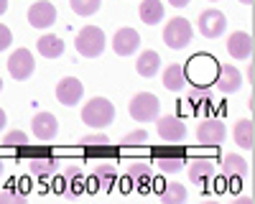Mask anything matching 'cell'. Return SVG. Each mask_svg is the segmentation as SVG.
I'll return each mask as SVG.
<instances>
[{"label":"cell","instance_id":"obj_1","mask_svg":"<svg viewBox=\"0 0 255 204\" xmlns=\"http://www.w3.org/2000/svg\"><path fill=\"white\" fill-rule=\"evenodd\" d=\"M82 120H84V125L105 128L115 120V105L105 97H92L87 105L82 107Z\"/></svg>","mask_w":255,"mask_h":204},{"label":"cell","instance_id":"obj_2","mask_svg":"<svg viewBox=\"0 0 255 204\" xmlns=\"http://www.w3.org/2000/svg\"><path fill=\"white\" fill-rule=\"evenodd\" d=\"M128 112L138 122H153L158 120V112H161V100L151 92H138L130 100V105H128Z\"/></svg>","mask_w":255,"mask_h":204},{"label":"cell","instance_id":"obj_3","mask_svg":"<svg viewBox=\"0 0 255 204\" xmlns=\"http://www.w3.org/2000/svg\"><path fill=\"white\" fill-rule=\"evenodd\" d=\"M77 51L87 59H97L102 51H105V44H108V38H105L102 28L97 26H84L79 33H77Z\"/></svg>","mask_w":255,"mask_h":204},{"label":"cell","instance_id":"obj_4","mask_svg":"<svg viewBox=\"0 0 255 204\" xmlns=\"http://www.w3.org/2000/svg\"><path fill=\"white\" fill-rule=\"evenodd\" d=\"M227 138V128L220 117H204L197 125V140L202 143L204 148H217L220 143Z\"/></svg>","mask_w":255,"mask_h":204},{"label":"cell","instance_id":"obj_5","mask_svg":"<svg viewBox=\"0 0 255 204\" xmlns=\"http://www.w3.org/2000/svg\"><path fill=\"white\" fill-rule=\"evenodd\" d=\"M186 151L179 148V146H168V148H158L153 151V163L163 171V174H179L184 166H186Z\"/></svg>","mask_w":255,"mask_h":204},{"label":"cell","instance_id":"obj_6","mask_svg":"<svg viewBox=\"0 0 255 204\" xmlns=\"http://www.w3.org/2000/svg\"><path fill=\"white\" fill-rule=\"evenodd\" d=\"M189 41H191V23L189 20L186 18H171L168 20L166 28H163V44L168 49L179 51L189 44Z\"/></svg>","mask_w":255,"mask_h":204},{"label":"cell","instance_id":"obj_7","mask_svg":"<svg viewBox=\"0 0 255 204\" xmlns=\"http://www.w3.org/2000/svg\"><path fill=\"white\" fill-rule=\"evenodd\" d=\"M33 69H36V61H33V54H31L28 49H15V51L10 54V59H8V72H10L13 79L23 82V79H28V77L33 74Z\"/></svg>","mask_w":255,"mask_h":204},{"label":"cell","instance_id":"obj_8","mask_svg":"<svg viewBox=\"0 0 255 204\" xmlns=\"http://www.w3.org/2000/svg\"><path fill=\"white\" fill-rule=\"evenodd\" d=\"M197 23H199L202 36H207V38H220V36L225 33V28H227V18H225L222 10L209 8V10H204V13L199 15Z\"/></svg>","mask_w":255,"mask_h":204},{"label":"cell","instance_id":"obj_9","mask_svg":"<svg viewBox=\"0 0 255 204\" xmlns=\"http://www.w3.org/2000/svg\"><path fill=\"white\" fill-rule=\"evenodd\" d=\"M156 122H158L156 130H158L161 140H166V143H181V140L186 138V125H184L181 117H176V115H163V117H158Z\"/></svg>","mask_w":255,"mask_h":204},{"label":"cell","instance_id":"obj_10","mask_svg":"<svg viewBox=\"0 0 255 204\" xmlns=\"http://www.w3.org/2000/svg\"><path fill=\"white\" fill-rule=\"evenodd\" d=\"M84 95V85L77 77H64L59 85H56V100L61 102L64 107H74L77 102Z\"/></svg>","mask_w":255,"mask_h":204},{"label":"cell","instance_id":"obj_11","mask_svg":"<svg viewBox=\"0 0 255 204\" xmlns=\"http://www.w3.org/2000/svg\"><path fill=\"white\" fill-rule=\"evenodd\" d=\"M215 85L220 92L230 95V92H238L243 87V74L238 67H232V64H220L217 61V77H215Z\"/></svg>","mask_w":255,"mask_h":204},{"label":"cell","instance_id":"obj_12","mask_svg":"<svg viewBox=\"0 0 255 204\" xmlns=\"http://www.w3.org/2000/svg\"><path fill=\"white\" fill-rule=\"evenodd\" d=\"M186 166H189L191 184H197V187H207V184H212L215 171H217V163L209 161V158H191V163L186 161Z\"/></svg>","mask_w":255,"mask_h":204},{"label":"cell","instance_id":"obj_13","mask_svg":"<svg viewBox=\"0 0 255 204\" xmlns=\"http://www.w3.org/2000/svg\"><path fill=\"white\" fill-rule=\"evenodd\" d=\"M31 128L38 140H54L59 135V120L54 112H36L31 120Z\"/></svg>","mask_w":255,"mask_h":204},{"label":"cell","instance_id":"obj_14","mask_svg":"<svg viewBox=\"0 0 255 204\" xmlns=\"http://www.w3.org/2000/svg\"><path fill=\"white\" fill-rule=\"evenodd\" d=\"M54 20H56V8L49 0H38L28 8V23L33 28H49L54 26Z\"/></svg>","mask_w":255,"mask_h":204},{"label":"cell","instance_id":"obj_15","mask_svg":"<svg viewBox=\"0 0 255 204\" xmlns=\"http://www.w3.org/2000/svg\"><path fill=\"white\" fill-rule=\"evenodd\" d=\"M138 46H140V33L135 28H120L113 36V51L118 56H130L138 51Z\"/></svg>","mask_w":255,"mask_h":204},{"label":"cell","instance_id":"obj_16","mask_svg":"<svg viewBox=\"0 0 255 204\" xmlns=\"http://www.w3.org/2000/svg\"><path fill=\"white\" fill-rule=\"evenodd\" d=\"M56 158L54 156H49V153H36V156H31L28 158V171L36 176V179H41V181H49L54 174H56Z\"/></svg>","mask_w":255,"mask_h":204},{"label":"cell","instance_id":"obj_17","mask_svg":"<svg viewBox=\"0 0 255 204\" xmlns=\"http://www.w3.org/2000/svg\"><path fill=\"white\" fill-rule=\"evenodd\" d=\"M220 171L230 181H243V179H248V161L243 156H238V153H230V156L222 158Z\"/></svg>","mask_w":255,"mask_h":204},{"label":"cell","instance_id":"obj_18","mask_svg":"<svg viewBox=\"0 0 255 204\" xmlns=\"http://www.w3.org/2000/svg\"><path fill=\"white\" fill-rule=\"evenodd\" d=\"M227 54L232 59H250L253 54V36L245 33V31H235L230 38H227Z\"/></svg>","mask_w":255,"mask_h":204},{"label":"cell","instance_id":"obj_19","mask_svg":"<svg viewBox=\"0 0 255 204\" xmlns=\"http://www.w3.org/2000/svg\"><path fill=\"white\" fill-rule=\"evenodd\" d=\"M186 102H189V107L191 112H197V115H209L212 112V92L207 87H191V92L186 95Z\"/></svg>","mask_w":255,"mask_h":204},{"label":"cell","instance_id":"obj_20","mask_svg":"<svg viewBox=\"0 0 255 204\" xmlns=\"http://www.w3.org/2000/svg\"><path fill=\"white\" fill-rule=\"evenodd\" d=\"M128 181H130L138 192H148L151 189V181H153L151 166H145V163H133V166L128 169Z\"/></svg>","mask_w":255,"mask_h":204},{"label":"cell","instance_id":"obj_21","mask_svg":"<svg viewBox=\"0 0 255 204\" xmlns=\"http://www.w3.org/2000/svg\"><path fill=\"white\" fill-rule=\"evenodd\" d=\"M163 87L168 92H181L186 87V69L181 64H168L163 72Z\"/></svg>","mask_w":255,"mask_h":204},{"label":"cell","instance_id":"obj_22","mask_svg":"<svg viewBox=\"0 0 255 204\" xmlns=\"http://www.w3.org/2000/svg\"><path fill=\"white\" fill-rule=\"evenodd\" d=\"M163 3L161 0H143L140 3V8H138V15H140V20L145 26H156V23H161L163 20Z\"/></svg>","mask_w":255,"mask_h":204},{"label":"cell","instance_id":"obj_23","mask_svg":"<svg viewBox=\"0 0 255 204\" xmlns=\"http://www.w3.org/2000/svg\"><path fill=\"white\" fill-rule=\"evenodd\" d=\"M36 46H38V54L46 56V59H59L64 54V41L54 33H44L36 41Z\"/></svg>","mask_w":255,"mask_h":204},{"label":"cell","instance_id":"obj_24","mask_svg":"<svg viewBox=\"0 0 255 204\" xmlns=\"http://www.w3.org/2000/svg\"><path fill=\"white\" fill-rule=\"evenodd\" d=\"M158 67H161V56H158V51H151V49L143 51V54L138 56V64H135L138 74L145 77V79L156 77V74H158Z\"/></svg>","mask_w":255,"mask_h":204},{"label":"cell","instance_id":"obj_25","mask_svg":"<svg viewBox=\"0 0 255 204\" xmlns=\"http://www.w3.org/2000/svg\"><path fill=\"white\" fill-rule=\"evenodd\" d=\"M232 135H235V143L240 148H253L255 146V125H253V120H248V117L238 120Z\"/></svg>","mask_w":255,"mask_h":204},{"label":"cell","instance_id":"obj_26","mask_svg":"<svg viewBox=\"0 0 255 204\" xmlns=\"http://www.w3.org/2000/svg\"><path fill=\"white\" fill-rule=\"evenodd\" d=\"M158 202L161 204H181V202H186V189L176 181L163 184V187L158 189Z\"/></svg>","mask_w":255,"mask_h":204},{"label":"cell","instance_id":"obj_27","mask_svg":"<svg viewBox=\"0 0 255 204\" xmlns=\"http://www.w3.org/2000/svg\"><path fill=\"white\" fill-rule=\"evenodd\" d=\"M92 179L97 181V187L110 189V187H115V181H118V171H115V166H113L110 161H105V163H100V166L95 169Z\"/></svg>","mask_w":255,"mask_h":204},{"label":"cell","instance_id":"obj_28","mask_svg":"<svg viewBox=\"0 0 255 204\" xmlns=\"http://www.w3.org/2000/svg\"><path fill=\"white\" fill-rule=\"evenodd\" d=\"M64 179H67L69 189H72L69 199H74L79 192H84V174H82L79 166H67V169H64Z\"/></svg>","mask_w":255,"mask_h":204},{"label":"cell","instance_id":"obj_29","mask_svg":"<svg viewBox=\"0 0 255 204\" xmlns=\"http://www.w3.org/2000/svg\"><path fill=\"white\" fill-rule=\"evenodd\" d=\"M100 3L102 0H69V5H72V10L77 13V15H95L97 10H100Z\"/></svg>","mask_w":255,"mask_h":204},{"label":"cell","instance_id":"obj_30","mask_svg":"<svg viewBox=\"0 0 255 204\" xmlns=\"http://www.w3.org/2000/svg\"><path fill=\"white\" fill-rule=\"evenodd\" d=\"M3 146H5V148H26V146H28V135L20 133V130H10V133L3 138Z\"/></svg>","mask_w":255,"mask_h":204},{"label":"cell","instance_id":"obj_31","mask_svg":"<svg viewBox=\"0 0 255 204\" xmlns=\"http://www.w3.org/2000/svg\"><path fill=\"white\" fill-rule=\"evenodd\" d=\"M79 146H82V148H105V146H110V140H108V135L95 133V135H84V138L79 140Z\"/></svg>","mask_w":255,"mask_h":204},{"label":"cell","instance_id":"obj_32","mask_svg":"<svg viewBox=\"0 0 255 204\" xmlns=\"http://www.w3.org/2000/svg\"><path fill=\"white\" fill-rule=\"evenodd\" d=\"M145 138H148V133H145V130H133V133H128V135L120 140V146H125V148H130V146H140V143H145Z\"/></svg>","mask_w":255,"mask_h":204},{"label":"cell","instance_id":"obj_33","mask_svg":"<svg viewBox=\"0 0 255 204\" xmlns=\"http://www.w3.org/2000/svg\"><path fill=\"white\" fill-rule=\"evenodd\" d=\"M23 202H26V194H18L10 187H5L0 192V204H23Z\"/></svg>","mask_w":255,"mask_h":204},{"label":"cell","instance_id":"obj_34","mask_svg":"<svg viewBox=\"0 0 255 204\" xmlns=\"http://www.w3.org/2000/svg\"><path fill=\"white\" fill-rule=\"evenodd\" d=\"M10 44H13V33H10V28L0 23V51H5Z\"/></svg>","mask_w":255,"mask_h":204},{"label":"cell","instance_id":"obj_35","mask_svg":"<svg viewBox=\"0 0 255 204\" xmlns=\"http://www.w3.org/2000/svg\"><path fill=\"white\" fill-rule=\"evenodd\" d=\"M5 122H8V115H5V110H3V107H0V130L5 128Z\"/></svg>","mask_w":255,"mask_h":204},{"label":"cell","instance_id":"obj_36","mask_svg":"<svg viewBox=\"0 0 255 204\" xmlns=\"http://www.w3.org/2000/svg\"><path fill=\"white\" fill-rule=\"evenodd\" d=\"M174 8H184V5H189V0H168Z\"/></svg>","mask_w":255,"mask_h":204},{"label":"cell","instance_id":"obj_37","mask_svg":"<svg viewBox=\"0 0 255 204\" xmlns=\"http://www.w3.org/2000/svg\"><path fill=\"white\" fill-rule=\"evenodd\" d=\"M235 202H238V204H253V197H238Z\"/></svg>","mask_w":255,"mask_h":204},{"label":"cell","instance_id":"obj_38","mask_svg":"<svg viewBox=\"0 0 255 204\" xmlns=\"http://www.w3.org/2000/svg\"><path fill=\"white\" fill-rule=\"evenodd\" d=\"M8 10V0H0V15H3Z\"/></svg>","mask_w":255,"mask_h":204},{"label":"cell","instance_id":"obj_39","mask_svg":"<svg viewBox=\"0 0 255 204\" xmlns=\"http://www.w3.org/2000/svg\"><path fill=\"white\" fill-rule=\"evenodd\" d=\"M240 3H245V5H253V0H240Z\"/></svg>","mask_w":255,"mask_h":204},{"label":"cell","instance_id":"obj_40","mask_svg":"<svg viewBox=\"0 0 255 204\" xmlns=\"http://www.w3.org/2000/svg\"><path fill=\"white\" fill-rule=\"evenodd\" d=\"M0 92H3V77H0Z\"/></svg>","mask_w":255,"mask_h":204},{"label":"cell","instance_id":"obj_41","mask_svg":"<svg viewBox=\"0 0 255 204\" xmlns=\"http://www.w3.org/2000/svg\"><path fill=\"white\" fill-rule=\"evenodd\" d=\"M0 174H3V161H0Z\"/></svg>","mask_w":255,"mask_h":204},{"label":"cell","instance_id":"obj_42","mask_svg":"<svg viewBox=\"0 0 255 204\" xmlns=\"http://www.w3.org/2000/svg\"><path fill=\"white\" fill-rule=\"evenodd\" d=\"M212 3H215V0H212Z\"/></svg>","mask_w":255,"mask_h":204}]
</instances>
